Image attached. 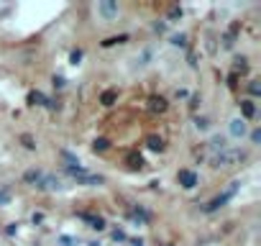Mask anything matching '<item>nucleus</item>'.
<instances>
[{
    "mask_svg": "<svg viewBox=\"0 0 261 246\" xmlns=\"http://www.w3.org/2000/svg\"><path fill=\"white\" fill-rule=\"evenodd\" d=\"M169 44H172L174 49H177V46H187V34H174V36H169Z\"/></svg>",
    "mask_w": 261,
    "mask_h": 246,
    "instance_id": "nucleus-17",
    "label": "nucleus"
},
{
    "mask_svg": "<svg viewBox=\"0 0 261 246\" xmlns=\"http://www.w3.org/2000/svg\"><path fill=\"white\" fill-rule=\"evenodd\" d=\"M8 197H10L8 190H0V203H8Z\"/></svg>",
    "mask_w": 261,
    "mask_h": 246,
    "instance_id": "nucleus-27",
    "label": "nucleus"
},
{
    "mask_svg": "<svg viewBox=\"0 0 261 246\" xmlns=\"http://www.w3.org/2000/svg\"><path fill=\"white\" fill-rule=\"evenodd\" d=\"M249 92H251V95H259V92H261V87H259V82H256V80H251V85H249Z\"/></svg>",
    "mask_w": 261,
    "mask_h": 246,
    "instance_id": "nucleus-25",
    "label": "nucleus"
},
{
    "mask_svg": "<svg viewBox=\"0 0 261 246\" xmlns=\"http://www.w3.org/2000/svg\"><path fill=\"white\" fill-rule=\"evenodd\" d=\"M238 190H241V182H238V180H233V182H230V184H228V187H225V190H223L220 195H215V197L210 200V203L205 205V210H208V213H212V210H218V208H223V205H225V203H228V200H230V197H233V195H236Z\"/></svg>",
    "mask_w": 261,
    "mask_h": 246,
    "instance_id": "nucleus-2",
    "label": "nucleus"
},
{
    "mask_svg": "<svg viewBox=\"0 0 261 246\" xmlns=\"http://www.w3.org/2000/svg\"><path fill=\"white\" fill-rule=\"evenodd\" d=\"M146 146H149L151 151H161V149H164V138L157 136V133H151V136L146 138Z\"/></svg>",
    "mask_w": 261,
    "mask_h": 246,
    "instance_id": "nucleus-11",
    "label": "nucleus"
},
{
    "mask_svg": "<svg viewBox=\"0 0 261 246\" xmlns=\"http://www.w3.org/2000/svg\"><path fill=\"white\" fill-rule=\"evenodd\" d=\"M254 116H256V103H254L251 98L241 100V118L249 121V118H254Z\"/></svg>",
    "mask_w": 261,
    "mask_h": 246,
    "instance_id": "nucleus-10",
    "label": "nucleus"
},
{
    "mask_svg": "<svg viewBox=\"0 0 261 246\" xmlns=\"http://www.w3.org/2000/svg\"><path fill=\"white\" fill-rule=\"evenodd\" d=\"M69 59H72V64H80V59H82V52H80V49H74Z\"/></svg>",
    "mask_w": 261,
    "mask_h": 246,
    "instance_id": "nucleus-23",
    "label": "nucleus"
},
{
    "mask_svg": "<svg viewBox=\"0 0 261 246\" xmlns=\"http://www.w3.org/2000/svg\"><path fill=\"white\" fill-rule=\"evenodd\" d=\"M34 187H39V190H46V192H56V190H61L64 184H61V180L59 177H54V175H44Z\"/></svg>",
    "mask_w": 261,
    "mask_h": 246,
    "instance_id": "nucleus-5",
    "label": "nucleus"
},
{
    "mask_svg": "<svg viewBox=\"0 0 261 246\" xmlns=\"http://www.w3.org/2000/svg\"><path fill=\"white\" fill-rule=\"evenodd\" d=\"M208 146L218 154V151H225L228 149V136L225 133H212L210 138H208Z\"/></svg>",
    "mask_w": 261,
    "mask_h": 246,
    "instance_id": "nucleus-8",
    "label": "nucleus"
},
{
    "mask_svg": "<svg viewBox=\"0 0 261 246\" xmlns=\"http://www.w3.org/2000/svg\"><path fill=\"white\" fill-rule=\"evenodd\" d=\"M107 146H110L107 138H95V141H92V151H105Z\"/></svg>",
    "mask_w": 261,
    "mask_h": 246,
    "instance_id": "nucleus-19",
    "label": "nucleus"
},
{
    "mask_svg": "<svg viewBox=\"0 0 261 246\" xmlns=\"http://www.w3.org/2000/svg\"><path fill=\"white\" fill-rule=\"evenodd\" d=\"M28 100L34 103V105H52L49 100H46V98L41 95V92H31V95H28Z\"/></svg>",
    "mask_w": 261,
    "mask_h": 246,
    "instance_id": "nucleus-18",
    "label": "nucleus"
},
{
    "mask_svg": "<svg viewBox=\"0 0 261 246\" xmlns=\"http://www.w3.org/2000/svg\"><path fill=\"white\" fill-rule=\"evenodd\" d=\"M56 244L59 246H77V244H80V239H74V236H59Z\"/></svg>",
    "mask_w": 261,
    "mask_h": 246,
    "instance_id": "nucleus-20",
    "label": "nucleus"
},
{
    "mask_svg": "<svg viewBox=\"0 0 261 246\" xmlns=\"http://www.w3.org/2000/svg\"><path fill=\"white\" fill-rule=\"evenodd\" d=\"M166 108H169L166 98H161V95H154V98H149V111H151V113H164Z\"/></svg>",
    "mask_w": 261,
    "mask_h": 246,
    "instance_id": "nucleus-9",
    "label": "nucleus"
},
{
    "mask_svg": "<svg viewBox=\"0 0 261 246\" xmlns=\"http://www.w3.org/2000/svg\"><path fill=\"white\" fill-rule=\"evenodd\" d=\"M177 180H179V184H182L184 190L197 187V182H200L197 172H192V169H179V172H177Z\"/></svg>",
    "mask_w": 261,
    "mask_h": 246,
    "instance_id": "nucleus-6",
    "label": "nucleus"
},
{
    "mask_svg": "<svg viewBox=\"0 0 261 246\" xmlns=\"http://www.w3.org/2000/svg\"><path fill=\"white\" fill-rule=\"evenodd\" d=\"M82 218L90 223V228H95V231H103L105 228V218H100V215H82Z\"/></svg>",
    "mask_w": 261,
    "mask_h": 246,
    "instance_id": "nucleus-12",
    "label": "nucleus"
},
{
    "mask_svg": "<svg viewBox=\"0 0 261 246\" xmlns=\"http://www.w3.org/2000/svg\"><path fill=\"white\" fill-rule=\"evenodd\" d=\"M95 13L100 15L103 23H110V21H115L120 15V5L115 3V0H100V3L95 5Z\"/></svg>",
    "mask_w": 261,
    "mask_h": 246,
    "instance_id": "nucleus-3",
    "label": "nucleus"
},
{
    "mask_svg": "<svg viewBox=\"0 0 261 246\" xmlns=\"http://www.w3.org/2000/svg\"><path fill=\"white\" fill-rule=\"evenodd\" d=\"M228 136L236 138V141L246 138V136H249V121H243L241 116H233L228 121Z\"/></svg>",
    "mask_w": 261,
    "mask_h": 246,
    "instance_id": "nucleus-4",
    "label": "nucleus"
},
{
    "mask_svg": "<svg viewBox=\"0 0 261 246\" xmlns=\"http://www.w3.org/2000/svg\"><path fill=\"white\" fill-rule=\"evenodd\" d=\"M128 41V34H120V36H110V39H105L103 46L107 49V46H115V44H126Z\"/></svg>",
    "mask_w": 261,
    "mask_h": 246,
    "instance_id": "nucleus-16",
    "label": "nucleus"
},
{
    "mask_svg": "<svg viewBox=\"0 0 261 246\" xmlns=\"http://www.w3.org/2000/svg\"><path fill=\"white\" fill-rule=\"evenodd\" d=\"M21 141H23V146H26V149H36V141H34V136L23 133V136H21Z\"/></svg>",
    "mask_w": 261,
    "mask_h": 246,
    "instance_id": "nucleus-21",
    "label": "nucleus"
},
{
    "mask_svg": "<svg viewBox=\"0 0 261 246\" xmlns=\"http://www.w3.org/2000/svg\"><path fill=\"white\" fill-rule=\"evenodd\" d=\"M128 164H131V167H144V159L133 154V157H128Z\"/></svg>",
    "mask_w": 261,
    "mask_h": 246,
    "instance_id": "nucleus-22",
    "label": "nucleus"
},
{
    "mask_svg": "<svg viewBox=\"0 0 261 246\" xmlns=\"http://www.w3.org/2000/svg\"><path fill=\"white\" fill-rule=\"evenodd\" d=\"M41 177H44V172H41V169H28V172L23 175V180H26V182H31V184H36Z\"/></svg>",
    "mask_w": 261,
    "mask_h": 246,
    "instance_id": "nucleus-15",
    "label": "nucleus"
},
{
    "mask_svg": "<svg viewBox=\"0 0 261 246\" xmlns=\"http://www.w3.org/2000/svg\"><path fill=\"white\" fill-rule=\"evenodd\" d=\"M236 69H246V57H241V59H236V64H233Z\"/></svg>",
    "mask_w": 261,
    "mask_h": 246,
    "instance_id": "nucleus-26",
    "label": "nucleus"
},
{
    "mask_svg": "<svg viewBox=\"0 0 261 246\" xmlns=\"http://www.w3.org/2000/svg\"><path fill=\"white\" fill-rule=\"evenodd\" d=\"M249 136H251V144H259V141H261V131H259V128H254Z\"/></svg>",
    "mask_w": 261,
    "mask_h": 246,
    "instance_id": "nucleus-24",
    "label": "nucleus"
},
{
    "mask_svg": "<svg viewBox=\"0 0 261 246\" xmlns=\"http://www.w3.org/2000/svg\"><path fill=\"white\" fill-rule=\"evenodd\" d=\"M243 159H246V149H225V151L212 154L210 167H215V169H220V167H236Z\"/></svg>",
    "mask_w": 261,
    "mask_h": 246,
    "instance_id": "nucleus-1",
    "label": "nucleus"
},
{
    "mask_svg": "<svg viewBox=\"0 0 261 246\" xmlns=\"http://www.w3.org/2000/svg\"><path fill=\"white\" fill-rule=\"evenodd\" d=\"M151 59H154V49H141L136 57H133V69H144L151 64Z\"/></svg>",
    "mask_w": 261,
    "mask_h": 246,
    "instance_id": "nucleus-7",
    "label": "nucleus"
},
{
    "mask_svg": "<svg viewBox=\"0 0 261 246\" xmlns=\"http://www.w3.org/2000/svg\"><path fill=\"white\" fill-rule=\"evenodd\" d=\"M115 100H118V90H113V87L105 90L103 95H100V103H103V105H113Z\"/></svg>",
    "mask_w": 261,
    "mask_h": 246,
    "instance_id": "nucleus-13",
    "label": "nucleus"
},
{
    "mask_svg": "<svg viewBox=\"0 0 261 246\" xmlns=\"http://www.w3.org/2000/svg\"><path fill=\"white\" fill-rule=\"evenodd\" d=\"M195 128H197L200 133L210 131V118H205V116H197V118H195Z\"/></svg>",
    "mask_w": 261,
    "mask_h": 246,
    "instance_id": "nucleus-14",
    "label": "nucleus"
}]
</instances>
